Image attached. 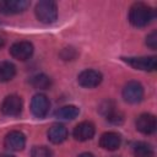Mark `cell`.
Here are the masks:
<instances>
[{"mask_svg":"<svg viewBox=\"0 0 157 157\" xmlns=\"http://www.w3.org/2000/svg\"><path fill=\"white\" fill-rule=\"evenodd\" d=\"M155 17V12L151 6L144 2H135L129 11V21L135 27L147 26Z\"/></svg>","mask_w":157,"mask_h":157,"instance_id":"1","label":"cell"},{"mask_svg":"<svg viewBox=\"0 0 157 157\" xmlns=\"http://www.w3.org/2000/svg\"><path fill=\"white\" fill-rule=\"evenodd\" d=\"M36 16L43 23H53L58 18V7L54 1L43 0L36 5Z\"/></svg>","mask_w":157,"mask_h":157,"instance_id":"2","label":"cell"},{"mask_svg":"<svg viewBox=\"0 0 157 157\" xmlns=\"http://www.w3.org/2000/svg\"><path fill=\"white\" fill-rule=\"evenodd\" d=\"M123 98L125 102L135 104L142 101L144 98V87L140 82L137 81H129L124 88H123Z\"/></svg>","mask_w":157,"mask_h":157,"instance_id":"3","label":"cell"},{"mask_svg":"<svg viewBox=\"0 0 157 157\" xmlns=\"http://www.w3.org/2000/svg\"><path fill=\"white\" fill-rule=\"evenodd\" d=\"M126 64L141 71H153L157 66L156 56H129L121 58Z\"/></svg>","mask_w":157,"mask_h":157,"instance_id":"4","label":"cell"},{"mask_svg":"<svg viewBox=\"0 0 157 157\" xmlns=\"http://www.w3.org/2000/svg\"><path fill=\"white\" fill-rule=\"evenodd\" d=\"M22 98L17 94H10L5 97L1 103V112L7 117H17L22 112Z\"/></svg>","mask_w":157,"mask_h":157,"instance_id":"5","label":"cell"},{"mask_svg":"<svg viewBox=\"0 0 157 157\" xmlns=\"http://www.w3.org/2000/svg\"><path fill=\"white\" fill-rule=\"evenodd\" d=\"M77 82L80 86L85 88H93L97 87L102 82V74L93 69L83 70L77 76Z\"/></svg>","mask_w":157,"mask_h":157,"instance_id":"6","label":"cell"},{"mask_svg":"<svg viewBox=\"0 0 157 157\" xmlns=\"http://www.w3.org/2000/svg\"><path fill=\"white\" fill-rule=\"evenodd\" d=\"M50 108V102L48 97L43 93H37L33 96L31 101V110L32 114L37 118H44Z\"/></svg>","mask_w":157,"mask_h":157,"instance_id":"7","label":"cell"},{"mask_svg":"<svg viewBox=\"0 0 157 157\" xmlns=\"http://www.w3.org/2000/svg\"><path fill=\"white\" fill-rule=\"evenodd\" d=\"M10 54L12 58L25 61L27 59H29L33 54V45L32 43L27 42V40H20L13 43L10 47Z\"/></svg>","mask_w":157,"mask_h":157,"instance_id":"8","label":"cell"},{"mask_svg":"<svg viewBox=\"0 0 157 157\" xmlns=\"http://www.w3.org/2000/svg\"><path fill=\"white\" fill-rule=\"evenodd\" d=\"M135 125L140 132H142L145 135H151L156 131V128H157L156 117L150 113L140 114L135 121Z\"/></svg>","mask_w":157,"mask_h":157,"instance_id":"9","label":"cell"},{"mask_svg":"<svg viewBox=\"0 0 157 157\" xmlns=\"http://www.w3.org/2000/svg\"><path fill=\"white\" fill-rule=\"evenodd\" d=\"M4 145L10 151H21L26 146V136L18 130H12L6 134Z\"/></svg>","mask_w":157,"mask_h":157,"instance_id":"10","label":"cell"},{"mask_svg":"<svg viewBox=\"0 0 157 157\" xmlns=\"http://www.w3.org/2000/svg\"><path fill=\"white\" fill-rule=\"evenodd\" d=\"M31 2L27 0H5L0 1V12L6 15H13L26 11Z\"/></svg>","mask_w":157,"mask_h":157,"instance_id":"11","label":"cell"},{"mask_svg":"<svg viewBox=\"0 0 157 157\" xmlns=\"http://www.w3.org/2000/svg\"><path fill=\"white\" fill-rule=\"evenodd\" d=\"M96 128L91 121H81L74 129V137L77 141H87L94 136Z\"/></svg>","mask_w":157,"mask_h":157,"instance_id":"12","label":"cell"},{"mask_svg":"<svg viewBox=\"0 0 157 157\" xmlns=\"http://www.w3.org/2000/svg\"><path fill=\"white\" fill-rule=\"evenodd\" d=\"M121 144V137L115 131L104 132L99 139V146L107 151H115Z\"/></svg>","mask_w":157,"mask_h":157,"instance_id":"13","label":"cell"},{"mask_svg":"<svg viewBox=\"0 0 157 157\" xmlns=\"http://www.w3.org/2000/svg\"><path fill=\"white\" fill-rule=\"evenodd\" d=\"M67 137V129L63 124H53L48 130V139L53 144H61Z\"/></svg>","mask_w":157,"mask_h":157,"instance_id":"14","label":"cell"},{"mask_svg":"<svg viewBox=\"0 0 157 157\" xmlns=\"http://www.w3.org/2000/svg\"><path fill=\"white\" fill-rule=\"evenodd\" d=\"M80 114V109L76 105H63L55 112V117L63 120H72Z\"/></svg>","mask_w":157,"mask_h":157,"instance_id":"15","label":"cell"},{"mask_svg":"<svg viewBox=\"0 0 157 157\" xmlns=\"http://www.w3.org/2000/svg\"><path fill=\"white\" fill-rule=\"evenodd\" d=\"M16 75V66L10 61H0V82H7Z\"/></svg>","mask_w":157,"mask_h":157,"instance_id":"16","label":"cell"},{"mask_svg":"<svg viewBox=\"0 0 157 157\" xmlns=\"http://www.w3.org/2000/svg\"><path fill=\"white\" fill-rule=\"evenodd\" d=\"M134 157H155L153 147L147 142H136L132 147Z\"/></svg>","mask_w":157,"mask_h":157,"instance_id":"17","label":"cell"},{"mask_svg":"<svg viewBox=\"0 0 157 157\" xmlns=\"http://www.w3.org/2000/svg\"><path fill=\"white\" fill-rule=\"evenodd\" d=\"M31 83L34 88L38 90H48L52 86V80L45 74H38L31 78Z\"/></svg>","mask_w":157,"mask_h":157,"instance_id":"18","label":"cell"},{"mask_svg":"<svg viewBox=\"0 0 157 157\" xmlns=\"http://www.w3.org/2000/svg\"><path fill=\"white\" fill-rule=\"evenodd\" d=\"M32 157H53V152L47 146H34L31 151Z\"/></svg>","mask_w":157,"mask_h":157,"instance_id":"19","label":"cell"},{"mask_svg":"<svg viewBox=\"0 0 157 157\" xmlns=\"http://www.w3.org/2000/svg\"><path fill=\"white\" fill-rule=\"evenodd\" d=\"M146 44H147L148 48H151V49H153V50L157 48V32H156V31L151 32V33L147 36V38H146Z\"/></svg>","mask_w":157,"mask_h":157,"instance_id":"20","label":"cell"},{"mask_svg":"<svg viewBox=\"0 0 157 157\" xmlns=\"http://www.w3.org/2000/svg\"><path fill=\"white\" fill-rule=\"evenodd\" d=\"M78 157H94V156L92 153H90V152H83V153L78 155Z\"/></svg>","mask_w":157,"mask_h":157,"instance_id":"21","label":"cell"},{"mask_svg":"<svg viewBox=\"0 0 157 157\" xmlns=\"http://www.w3.org/2000/svg\"><path fill=\"white\" fill-rule=\"evenodd\" d=\"M4 44H5V39H4V37H2V36H0V48H1V47H4Z\"/></svg>","mask_w":157,"mask_h":157,"instance_id":"22","label":"cell"},{"mask_svg":"<svg viewBox=\"0 0 157 157\" xmlns=\"http://www.w3.org/2000/svg\"><path fill=\"white\" fill-rule=\"evenodd\" d=\"M0 157H15V156L10 153H0Z\"/></svg>","mask_w":157,"mask_h":157,"instance_id":"23","label":"cell"}]
</instances>
